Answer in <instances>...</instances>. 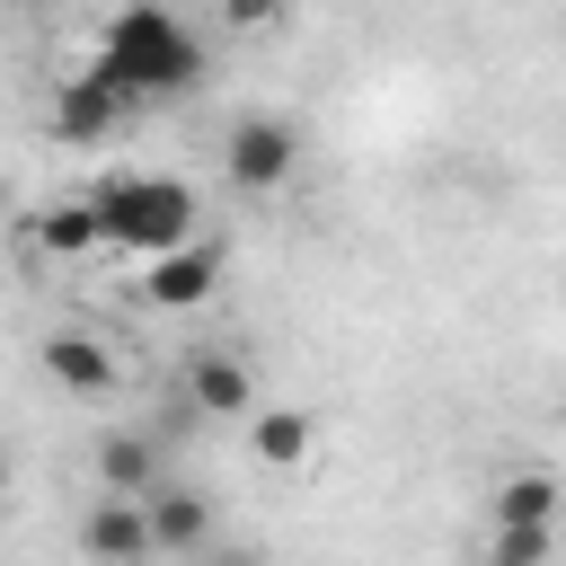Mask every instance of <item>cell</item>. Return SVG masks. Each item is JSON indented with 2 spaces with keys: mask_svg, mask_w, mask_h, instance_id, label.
<instances>
[{
  "mask_svg": "<svg viewBox=\"0 0 566 566\" xmlns=\"http://www.w3.org/2000/svg\"><path fill=\"white\" fill-rule=\"evenodd\" d=\"M124 106H159V97H186L203 80V44L195 27L168 9V0H124L97 35V62H88Z\"/></svg>",
  "mask_w": 566,
  "mask_h": 566,
  "instance_id": "obj_1",
  "label": "cell"
},
{
  "mask_svg": "<svg viewBox=\"0 0 566 566\" xmlns=\"http://www.w3.org/2000/svg\"><path fill=\"white\" fill-rule=\"evenodd\" d=\"M88 212H97V239L124 248V256H142V265L195 239V186L168 177V168H124V177H106V186L88 195Z\"/></svg>",
  "mask_w": 566,
  "mask_h": 566,
  "instance_id": "obj_2",
  "label": "cell"
},
{
  "mask_svg": "<svg viewBox=\"0 0 566 566\" xmlns=\"http://www.w3.org/2000/svg\"><path fill=\"white\" fill-rule=\"evenodd\" d=\"M292 168H301V124H283V115H239V124H230L221 177H230L239 195H283Z\"/></svg>",
  "mask_w": 566,
  "mask_h": 566,
  "instance_id": "obj_3",
  "label": "cell"
},
{
  "mask_svg": "<svg viewBox=\"0 0 566 566\" xmlns=\"http://www.w3.org/2000/svg\"><path fill=\"white\" fill-rule=\"evenodd\" d=\"M212 283H221V239H186V248L142 265V301L150 310H203Z\"/></svg>",
  "mask_w": 566,
  "mask_h": 566,
  "instance_id": "obj_4",
  "label": "cell"
},
{
  "mask_svg": "<svg viewBox=\"0 0 566 566\" xmlns=\"http://www.w3.org/2000/svg\"><path fill=\"white\" fill-rule=\"evenodd\" d=\"M80 548H88V566H142V557H159L150 548V513L133 495H97L88 522H80Z\"/></svg>",
  "mask_w": 566,
  "mask_h": 566,
  "instance_id": "obj_5",
  "label": "cell"
},
{
  "mask_svg": "<svg viewBox=\"0 0 566 566\" xmlns=\"http://www.w3.org/2000/svg\"><path fill=\"white\" fill-rule=\"evenodd\" d=\"M142 513H150V548H159V557L212 548V495H195V486H150Z\"/></svg>",
  "mask_w": 566,
  "mask_h": 566,
  "instance_id": "obj_6",
  "label": "cell"
},
{
  "mask_svg": "<svg viewBox=\"0 0 566 566\" xmlns=\"http://www.w3.org/2000/svg\"><path fill=\"white\" fill-rule=\"evenodd\" d=\"M44 380L71 389V398H106V389H115V354H106L88 327H53V336H44Z\"/></svg>",
  "mask_w": 566,
  "mask_h": 566,
  "instance_id": "obj_7",
  "label": "cell"
},
{
  "mask_svg": "<svg viewBox=\"0 0 566 566\" xmlns=\"http://www.w3.org/2000/svg\"><path fill=\"white\" fill-rule=\"evenodd\" d=\"M486 513H495V531H557L566 522V486L548 469H513V478H495Z\"/></svg>",
  "mask_w": 566,
  "mask_h": 566,
  "instance_id": "obj_8",
  "label": "cell"
},
{
  "mask_svg": "<svg viewBox=\"0 0 566 566\" xmlns=\"http://www.w3.org/2000/svg\"><path fill=\"white\" fill-rule=\"evenodd\" d=\"M124 115H133V106H124L97 71H71V80H62V97H53V133H62V142H106Z\"/></svg>",
  "mask_w": 566,
  "mask_h": 566,
  "instance_id": "obj_9",
  "label": "cell"
},
{
  "mask_svg": "<svg viewBox=\"0 0 566 566\" xmlns=\"http://www.w3.org/2000/svg\"><path fill=\"white\" fill-rule=\"evenodd\" d=\"M97 486L106 495H150V486H168V451H159V433H106L97 442Z\"/></svg>",
  "mask_w": 566,
  "mask_h": 566,
  "instance_id": "obj_10",
  "label": "cell"
},
{
  "mask_svg": "<svg viewBox=\"0 0 566 566\" xmlns=\"http://www.w3.org/2000/svg\"><path fill=\"white\" fill-rule=\"evenodd\" d=\"M186 407H203V416H221V424H230V416H248V407H256V380H248V363L203 345V354L186 363Z\"/></svg>",
  "mask_w": 566,
  "mask_h": 566,
  "instance_id": "obj_11",
  "label": "cell"
},
{
  "mask_svg": "<svg viewBox=\"0 0 566 566\" xmlns=\"http://www.w3.org/2000/svg\"><path fill=\"white\" fill-rule=\"evenodd\" d=\"M248 442H256L265 469H301V460H310V416H301V407H265V416L248 424Z\"/></svg>",
  "mask_w": 566,
  "mask_h": 566,
  "instance_id": "obj_12",
  "label": "cell"
},
{
  "mask_svg": "<svg viewBox=\"0 0 566 566\" xmlns=\"http://www.w3.org/2000/svg\"><path fill=\"white\" fill-rule=\"evenodd\" d=\"M35 239H44L53 256H88V248H97V212H88V195H80V203H53V212L35 221Z\"/></svg>",
  "mask_w": 566,
  "mask_h": 566,
  "instance_id": "obj_13",
  "label": "cell"
},
{
  "mask_svg": "<svg viewBox=\"0 0 566 566\" xmlns=\"http://www.w3.org/2000/svg\"><path fill=\"white\" fill-rule=\"evenodd\" d=\"M557 531H486V566H548Z\"/></svg>",
  "mask_w": 566,
  "mask_h": 566,
  "instance_id": "obj_14",
  "label": "cell"
},
{
  "mask_svg": "<svg viewBox=\"0 0 566 566\" xmlns=\"http://www.w3.org/2000/svg\"><path fill=\"white\" fill-rule=\"evenodd\" d=\"M283 18H292V0H221V27H239V35H265Z\"/></svg>",
  "mask_w": 566,
  "mask_h": 566,
  "instance_id": "obj_15",
  "label": "cell"
},
{
  "mask_svg": "<svg viewBox=\"0 0 566 566\" xmlns=\"http://www.w3.org/2000/svg\"><path fill=\"white\" fill-rule=\"evenodd\" d=\"M0 504H9V451H0Z\"/></svg>",
  "mask_w": 566,
  "mask_h": 566,
  "instance_id": "obj_16",
  "label": "cell"
},
{
  "mask_svg": "<svg viewBox=\"0 0 566 566\" xmlns=\"http://www.w3.org/2000/svg\"><path fill=\"white\" fill-rule=\"evenodd\" d=\"M18 9H44V0H18Z\"/></svg>",
  "mask_w": 566,
  "mask_h": 566,
  "instance_id": "obj_17",
  "label": "cell"
},
{
  "mask_svg": "<svg viewBox=\"0 0 566 566\" xmlns=\"http://www.w3.org/2000/svg\"><path fill=\"white\" fill-rule=\"evenodd\" d=\"M221 566H248V557H221Z\"/></svg>",
  "mask_w": 566,
  "mask_h": 566,
  "instance_id": "obj_18",
  "label": "cell"
}]
</instances>
